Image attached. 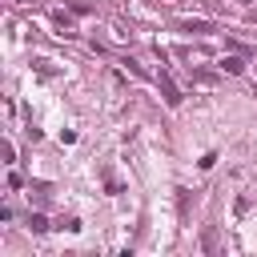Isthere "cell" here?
I'll return each instance as SVG.
<instances>
[{
  "instance_id": "1",
  "label": "cell",
  "mask_w": 257,
  "mask_h": 257,
  "mask_svg": "<svg viewBox=\"0 0 257 257\" xmlns=\"http://www.w3.org/2000/svg\"><path fill=\"white\" fill-rule=\"evenodd\" d=\"M157 85H161V92H165V101H169V105L177 109V105H181V88H177V85H173V81H169L165 73H161V77H157Z\"/></svg>"
},
{
  "instance_id": "2",
  "label": "cell",
  "mask_w": 257,
  "mask_h": 257,
  "mask_svg": "<svg viewBox=\"0 0 257 257\" xmlns=\"http://www.w3.org/2000/svg\"><path fill=\"white\" fill-rule=\"evenodd\" d=\"M221 69H225V73H245V60H241V56H225Z\"/></svg>"
},
{
  "instance_id": "3",
  "label": "cell",
  "mask_w": 257,
  "mask_h": 257,
  "mask_svg": "<svg viewBox=\"0 0 257 257\" xmlns=\"http://www.w3.org/2000/svg\"><path fill=\"white\" fill-rule=\"evenodd\" d=\"M28 229H32V233H44V229H48V217H44V213H32V217H28Z\"/></svg>"
}]
</instances>
